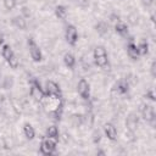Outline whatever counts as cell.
<instances>
[{
  "label": "cell",
  "mask_w": 156,
  "mask_h": 156,
  "mask_svg": "<svg viewBox=\"0 0 156 156\" xmlns=\"http://www.w3.org/2000/svg\"><path fill=\"white\" fill-rule=\"evenodd\" d=\"M94 58L95 62L99 67H102L104 65H106L107 61V54H106V49L104 46H96L94 49Z\"/></svg>",
  "instance_id": "2"
},
{
  "label": "cell",
  "mask_w": 156,
  "mask_h": 156,
  "mask_svg": "<svg viewBox=\"0 0 156 156\" xmlns=\"http://www.w3.org/2000/svg\"><path fill=\"white\" fill-rule=\"evenodd\" d=\"M34 134H35V132H34V129H33V127L30 126V124H24V135L28 138V139H33L34 138Z\"/></svg>",
  "instance_id": "19"
},
{
  "label": "cell",
  "mask_w": 156,
  "mask_h": 156,
  "mask_svg": "<svg viewBox=\"0 0 156 156\" xmlns=\"http://www.w3.org/2000/svg\"><path fill=\"white\" fill-rule=\"evenodd\" d=\"M152 1H154V0H141V2H143L145 6H149V5H151V4H152Z\"/></svg>",
  "instance_id": "34"
},
{
  "label": "cell",
  "mask_w": 156,
  "mask_h": 156,
  "mask_svg": "<svg viewBox=\"0 0 156 156\" xmlns=\"http://www.w3.org/2000/svg\"><path fill=\"white\" fill-rule=\"evenodd\" d=\"M127 55H128L130 58H133V60H136V58L139 57L138 49H136V46H135L133 43H129V44H128V46H127Z\"/></svg>",
  "instance_id": "13"
},
{
  "label": "cell",
  "mask_w": 156,
  "mask_h": 156,
  "mask_svg": "<svg viewBox=\"0 0 156 156\" xmlns=\"http://www.w3.org/2000/svg\"><path fill=\"white\" fill-rule=\"evenodd\" d=\"M110 22H111L112 24H116L117 22H119V17H118V15L112 13V15L110 16Z\"/></svg>",
  "instance_id": "29"
},
{
  "label": "cell",
  "mask_w": 156,
  "mask_h": 156,
  "mask_svg": "<svg viewBox=\"0 0 156 156\" xmlns=\"http://www.w3.org/2000/svg\"><path fill=\"white\" fill-rule=\"evenodd\" d=\"M136 49H138L139 55H145V54L147 52V50H149V45H147V43H146L145 40H143V41L136 46Z\"/></svg>",
  "instance_id": "20"
},
{
  "label": "cell",
  "mask_w": 156,
  "mask_h": 156,
  "mask_svg": "<svg viewBox=\"0 0 156 156\" xmlns=\"http://www.w3.org/2000/svg\"><path fill=\"white\" fill-rule=\"evenodd\" d=\"M139 110L141 111V115H143V118L146 121V122H150L151 119L155 118V112H154V106H150V105H146V104H141Z\"/></svg>",
  "instance_id": "4"
},
{
  "label": "cell",
  "mask_w": 156,
  "mask_h": 156,
  "mask_svg": "<svg viewBox=\"0 0 156 156\" xmlns=\"http://www.w3.org/2000/svg\"><path fill=\"white\" fill-rule=\"evenodd\" d=\"M12 24L16 26V27L20 28V29H26V27H27V21H26V18H24L23 16H16V17L12 18Z\"/></svg>",
  "instance_id": "12"
},
{
  "label": "cell",
  "mask_w": 156,
  "mask_h": 156,
  "mask_svg": "<svg viewBox=\"0 0 156 156\" xmlns=\"http://www.w3.org/2000/svg\"><path fill=\"white\" fill-rule=\"evenodd\" d=\"M1 141H2V146H4L5 149H12V147L15 146V144H16L15 139H13L12 136H10V135L4 136Z\"/></svg>",
  "instance_id": "14"
},
{
  "label": "cell",
  "mask_w": 156,
  "mask_h": 156,
  "mask_svg": "<svg viewBox=\"0 0 156 156\" xmlns=\"http://www.w3.org/2000/svg\"><path fill=\"white\" fill-rule=\"evenodd\" d=\"M12 87H13V77H11V76L4 77V87H2V88L10 89V88H12Z\"/></svg>",
  "instance_id": "24"
},
{
  "label": "cell",
  "mask_w": 156,
  "mask_h": 156,
  "mask_svg": "<svg viewBox=\"0 0 156 156\" xmlns=\"http://www.w3.org/2000/svg\"><path fill=\"white\" fill-rule=\"evenodd\" d=\"M46 91H48L49 95L58 96V95H60V91H61V88H60V85L56 84L55 82L49 80V82H46Z\"/></svg>",
  "instance_id": "9"
},
{
  "label": "cell",
  "mask_w": 156,
  "mask_h": 156,
  "mask_svg": "<svg viewBox=\"0 0 156 156\" xmlns=\"http://www.w3.org/2000/svg\"><path fill=\"white\" fill-rule=\"evenodd\" d=\"M55 13H56V16H57L60 20H65L66 16H67V10H66V7H63V6H56Z\"/></svg>",
  "instance_id": "15"
},
{
  "label": "cell",
  "mask_w": 156,
  "mask_h": 156,
  "mask_svg": "<svg viewBox=\"0 0 156 156\" xmlns=\"http://www.w3.org/2000/svg\"><path fill=\"white\" fill-rule=\"evenodd\" d=\"M2 100H4V95L0 93V105H1V102H2Z\"/></svg>",
  "instance_id": "37"
},
{
  "label": "cell",
  "mask_w": 156,
  "mask_h": 156,
  "mask_svg": "<svg viewBox=\"0 0 156 156\" xmlns=\"http://www.w3.org/2000/svg\"><path fill=\"white\" fill-rule=\"evenodd\" d=\"M1 55H2V57H4V58L9 60V58H10V57H11V56L13 55V52H12V49H11V46H10V45H4Z\"/></svg>",
  "instance_id": "21"
},
{
  "label": "cell",
  "mask_w": 156,
  "mask_h": 156,
  "mask_svg": "<svg viewBox=\"0 0 156 156\" xmlns=\"http://www.w3.org/2000/svg\"><path fill=\"white\" fill-rule=\"evenodd\" d=\"M29 93H30V98H33V100L38 101V102H40L43 100V98H44V91L41 90L39 82H37V80H32L30 82V90H29Z\"/></svg>",
  "instance_id": "3"
},
{
  "label": "cell",
  "mask_w": 156,
  "mask_h": 156,
  "mask_svg": "<svg viewBox=\"0 0 156 156\" xmlns=\"http://www.w3.org/2000/svg\"><path fill=\"white\" fill-rule=\"evenodd\" d=\"M146 96H149L151 100H155V93H154V89H151L149 93H146Z\"/></svg>",
  "instance_id": "33"
},
{
  "label": "cell",
  "mask_w": 156,
  "mask_h": 156,
  "mask_svg": "<svg viewBox=\"0 0 156 156\" xmlns=\"http://www.w3.org/2000/svg\"><path fill=\"white\" fill-rule=\"evenodd\" d=\"M77 37H78V34H77L76 27L68 26V27L66 28V40L68 41V44H76Z\"/></svg>",
  "instance_id": "8"
},
{
  "label": "cell",
  "mask_w": 156,
  "mask_h": 156,
  "mask_svg": "<svg viewBox=\"0 0 156 156\" xmlns=\"http://www.w3.org/2000/svg\"><path fill=\"white\" fill-rule=\"evenodd\" d=\"M0 87H1V88L4 87V76H2L1 73H0Z\"/></svg>",
  "instance_id": "35"
},
{
  "label": "cell",
  "mask_w": 156,
  "mask_h": 156,
  "mask_svg": "<svg viewBox=\"0 0 156 156\" xmlns=\"http://www.w3.org/2000/svg\"><path fill=\"white\" fill-rule=\"evenodd\" d=\"M115 28H116V30H117L119 34H122V35H126V34L128 33V28H127V26H126L124 23H122L121 21L117 22V23L115 24Z\"/></svg>",
  "instance_id": "17"
},
{
  "label": "cell",
  "mask_w": 156,
  "mask_h": 156,
  "mask_svg": "<svg viewBox=\"0 0 156 156\" xmlns=\"http://www.w3.org/2000/svg\"><path fill=\"white\" fill-rule=\"evenodd\" d=\"M128 22L132 24V26H135L139 23V16L136 15V12H130L128 15Z\"/></svg>",
  "instance_id": "23"
},
{
  "label": "cell",
  "mask_w": 156,
  "mask_h": 156,
  "mask_svg": "<svg viewBox=\"0 0 156 156\" xmlns=\"http://www.w3.org/2000/svg\"><path fill=\"white\" fill-rule=\"evenodd\" d=\"M21 16H23L24 18H29L30 17V9L27 6H22L21 9Z\"/></svg>",
  "instance_id": "27"
},
{
  "label": "cell",
  "mask_w": 156,
  "mask_h": 156,
  "mask_svg": "<svg viewBox=\"0 0 156 156\" xmlns=\"http://www.w3.org/2000/svg\"><path fill=\"white\" fill-rule=\"evenodd\" d=\"M63 61H65V65L67 67H73L74 66V62H76V58H74V56L72 54H65Z\"/></svg>",
  "instance_id": "16"
},
{
  "label": "cell",
  "mask_w": 156,
  "mask_h": 156,
  "mask_svg": "<svg viewBox=\"0 0 156 156\" xmlns=\"http://www.w3.org/2000/svg\"><path fill=\"white\" fill-rule=\"evenodd\" d=\"M55 146H56V138H50V136L43 138V141L40 144L41 154H44V155L52 154V151L55 150Z\"/></svg>",
  "instance_id": "1"
},
{
  "label": "cell",
  "mask_w": 156,
  "mask_h": 156,
  "mask_svg": "<svg viewBox=\"0 0 156 156\" xmlns=\"http://www.w3.org/2000/svg\"><path fill=\"white\" fill-rule=\"evenodd\" d=\"M28 45H29V52H30L32 58H33L34 61H40V60H41V51H40L39 46L33 41L32 38H29Z\"/></svg>",
  "instance_id": "5"
},
{
  "label": "cell",
  "mask_w": 156,
  "mask_h": 156,
  "mask_svg": "<svg viewBox=\"0 0 156 156\" xmlns=\"http://www.w3.org/2000/svg\"><path fill=\"white\" fill-rule=\"evenodd\" d=\"M2 40H4V35H2V33L0 32V44L2 43Z\"/></svg>",
  "instance_id": "36"
},
{
  "label": "cell",
  "mask_w": 156,
  "mask_h": 156,
  "mask_svg": "<svg viewBox=\"0 0 156 156\" xmlns=\"http://www.w3.org/2000/svg\"><path fill=\"white\" fill-rule=\"evenodd\" d=\"M95 28H96V32L101 35V37H104V38H108L110 37V33H108V29H110V27H108V24L106 23V22H104V21H100L96 26H95Z\"/></svg>",
  "instance_id": "10"
},
{
  "label": "cell",
  "mask_w": 156,
  "mask_h": 156,
  "mask_svg": "<svg viewBox=\"0 0 156 156\" xmlns=\"http://www.w3.org/2000/svg\"><path fill=\"white\" fill-rule=\"evenodd\" d=\"M138 123H139V118H138V115H135V113H130L127 117V119H126V127H127V129L133 130V132L136 130Z\"/></svg>",
  "instance_id": "7"
},
{
  "label": "cell",
  "mask_w": 156,
  "mask_h": 156,
  "mask_svg": "<svg viewBox=\"0 0 156 156\" xmlns=\"http://www.w3.org/2000/svg\"><path fill=\"white\" fill-rule=\"evenodd\" d=\"M77 4H78V6L85 9L89 6V0H77Z\"/></svg>",
  "instance_id": "30"
},
{
  "label": "cell",
  "mask_w": 156,
  "mask_h": 156,
  "mask_svg": "<svg viewBox=\"0 0 156 156\" xmlns=\"http://www.w3.org/2000/svg\"><path fill=\"white\" fill-rule=\"evenodd\" d=\"M16 0H4V6L6 10H12L16 6Z\"/></svg>",
  "instance_id": "25"
},
{
  "label": "cell",
  "mask_w": 156,
  "mask_h": 156,
  "mask_svg": "<svg viewBox=\"0 0 156 156\" xmlns=\"http://www.w3.org/2000/svg\"><path fill=\"white\" fill-rule=\"evenodd\" d=\"M77 88H78V93H79V95L83 98V99H88L89 98V83L85 80V79H80L79 82H78V85H77Z\"/></svg>",
  "instance_id": "6"
},
{
  "label": "cell",
  "mask_w": 156,
  "mask_h": 156,
  "mask_svg": "<svg viewBox=\"0 0 156 156\" xmlns=\"http://www.w3.org/2000/svg\"><path fill=\"white\" fill-rule=\"evenodd\" d=\"M150 71H151V76H152V77H155V76H156V63H155V62H152V63H151Z\"/></svg>",
  "instance_id": "32"
},
{
  "label": "cell",
  "mask_w": 156,
  "mask_h": 156,
  "mask_svg": "<svg viewBox=\"0 0 156 156\" xmlns=\"http://www.w3.org/2000/svg\"><path fill=\"white\" fill-rule=\"evenodd\" d=\"M100 140H101V133H100L99 129H95L93 132V141L94 143H99Z\"/></svg>",
  "instance_id": "28"
},
{
  "label": "cell",
  "mask_w": 156,
  "mask_h": 156,
  "mask_svg": "<svg viewBox=\"0 0 156 156\" xmlns=\"http://www.w3.org/2000/svg\"><path fill=\"white\" fill-rule=\"evenodd\" d=\"M46 135L50 138H57L58 135V129L56 126H49L46 128Z\"/></svg>",
  "instance_id": "18"
},
{
  "label": "cell",
  "mask_w": 156,
  "mask_h": 156,
  "mask_svg": "<svg viewBox=\"0 0 156 156\" xmlns=\"http://www.w3.org/2000/svg\"><path fill=\"white\" fill-rule=\"evenodd\" d=\"M61 140H62V143L67 144V143L69 141V134H68V133H62V135H61Z\"/></svg>",
  "instance_id": "31"
},
{
  "label": "cell",
  "mask_w": 156,
  "mask_h": 156,
  "mask_svg": "<svg viewBox=\"0 0 156 156\" xmlns=\"http://www.w3.org/2000/svg\"><path fill=\"white\" fill-rule=\"evenodd\" d=\"M7 62H9V66H10L11 68H17L18 65H20V60H18V57H17L15 54L7 60Z\"/></svg>",
  "instance_id": "22"
},
{
  "label": "cell",
  "mask_w": 156,
  "mask_h": 156,
  "mask_svg": "<svg viewBox=\"0 0 156 156\" xmlns=\"http://www.w3.org/2000/svg\"><path fill=\"white\" fill-rule=\"evenodd\" d=\"M124 135H126V139H127V141H134V140H135V132H133V130H129V129H127Z\"/></svg>",
  "instance_id": "26"
},
{
  "label": "cell",
  "mask_w": 156,
  "mask_h": 156,
  "mask_svg": "<svg viewBox=\"0 0 156 156\" xmlns=\"http://www.w3.org/2000/svg\"><path fill=\"white\" fill-rule=\"evenodd\" d=\"M104 129H105V134H106L107 139L115 140L117 138V130H116V128H115V126L112 123H106Z\"/></svg>",
  "instance_id": "11"
}]
</instances>
